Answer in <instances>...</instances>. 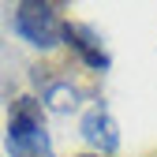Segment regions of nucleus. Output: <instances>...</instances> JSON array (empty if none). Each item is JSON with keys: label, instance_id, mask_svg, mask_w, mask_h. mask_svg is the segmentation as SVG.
<instances>
[{"label": "nucleus", "instance_id": "f257e3e1", "mask_svg": "<svg viewBox=\"0 0 157 157\" xmlns=\"http://www.w3.org/2000/svg\"><path fill=\"white\" fill-rule=\"evenodd\" d=\"M8 157H56L45 131V109L37 97H15L8 109Z\"/></svg>", "mask_w": 157, "mask_h": 157}, {"label": "nucleus", "instance_id": "f03ea898", "mask_svg": "<svg viewBox=\"0 0 157 157\" xmlns=\"http://www.w3.org/2000/svg\"><path fill=\"white\" fill-rule=\"evenodd\" d=\"M11 23H15V30L23 34L34 49H56L64 41V19H60V8L56 4L23 0V4H15Z\"/></svg>", "mask_w": 157, "mask_h": 157}, {"label": "nucleus", "instance_id": "7ed1b4c3", "mask_svg": "<svg viewBox=\"0 0 157 157\" xmlns=\"http://www.w3.org/2000/svg\"><path fill=\"white\" fill-rule=\"evenodd\" d=\"M64 45H67L90 71H109V67H112V56H109L105 41L97 37V30L86 26V23H78V19H64Z\"/></svg>", "mask_w": 157, "mask_h": 157}, {"label": "nucleus", "instance_id": "20e7f679", "mask_svg": "<svg viewBox=\"0 0 157 157\" xmlns=\"http://www.w3.org/2000/svg\"><path fill=\"white\" fill-rule=\"evenodd\" d=\"M78 131H82L86 146H94V150L101 153V157H109L116 146H120V124L112 120V112H109L105 105H94V109L82 116Z\"/></svg>", "mask_w": 157, "mask_h": 157}, {"label": "nucleus", "instance_id": "39448f33", "mask_svg": "<svg viewBox=\"0 0 157 157\" xmlns=\"http://www.w3.org/2000/svg\"><path fill=\"white\" fill-rule=\"evenodd\" d=\"M45 105L56 109V112H67V109L78 105V97H75V90H71L67 82H49V86H45Z\"/></svg>", "mask_w": 157, "mask_h": 157}, {"label": "nucleus", "instance_id": "423d86ee", "mask_svg": "<svg viewBox=\"0 0 157 157\" xmlns=\"http://www.w3.org/2000/svg\"><path fill=\"white\" fill-rule=\"evenodd\" d=\"M75 157H101V153H75Z\"/></svg>", "mask_w": 157, "mask_h": 157}]
</instances>
